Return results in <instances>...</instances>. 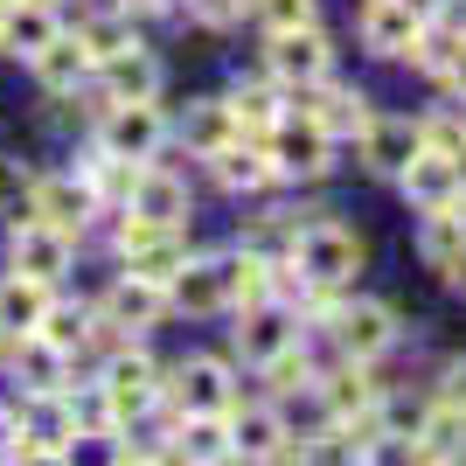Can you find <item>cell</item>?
Here are the masks:
<instances>
[{
  "label": "cell",
  "mask_w": 466,
  "mask_h": 466,
  "mask_svg": "<svg viewBox=\"0 0 466 466\" xmlns=\"http://www.w3.org/2000/svg\"><path fill=\"white\" fill-rule=\"evenodd\" d=\"M439 397L466 410V355H460V362H446V376H439Z\"/></svg>",
  "instance_id": "42"
},
{
  "label": "cell",
  "mask_w": 466,
  "mask_h": 466,
  "mask_svg": "<svg viewBox=\"0 0 466 466\" xmlns=\"http://www.w3.org/2000/svg\"><path fill=\"white\" fill-rule=\"evenodd\" d=\"M410 452H418V460H466V410L439 397V410H425V425H418Z\"/></svg>",
  "instance_id": "21"
},
{
  "label": "cell",
  "mask_w": 466,
  "mask_h": 466,
  "mask_svg": "<svg viewBox=\"0 0 466 466\" xmlns=\"http://www.w3.org/2000/svg\"><path fill=\"white\" fill-rule=\"evenodd\" d=\"M35 334H42V341H56V349L70 355V349H84V334H91V328H84V313H77V307H49Z\"/></svg>",
  "instance_id": "36"
},
{
  "label": "cell",
  "mask_w": 466,
  "mask_h": 466,
  "mask_svg": "<svg viewBox=\"0 0 466 466\" xmlns=\"http://www.w3.org/2000/svg\"><path fill=\"white\" fill-rule=\"evenodd\" d=\"M70 251H77V237L56 230V223H42V216L15 223V237H7V265H15V272H28V279H49V286L70 272Z\"/></svg>",
  "instance_id": "3"
},
{
  "label": "cell",
  "mask_w": 466,
  "mask_h": 466,
  "mask_svg": "<svg viewBox=\"0 0 466 466\" xmlns=\"http://www.w3.org/2000/svg\"><path fill=\"white\" fill-rule=\"evenodd\" d=\"M272 279H279V265H272V258H258V251H230V258H223L230 307H265V299H272Z\"/></svg>",
  "instance_id": "25"
},
{
  "label": "cell",
  "mask_w": 466,
  "mask_h": 466,
  "mask_svg": "<svg viewBox=\"0 0 466 466\" xmlns=\"http://www.w3.org/2000/svg\"><path fill=\"white\" fill-rule=\"evenodd\" d=\"M418 133H425V147H431V154H446V160H460V154H466V118H460V112L425 118Z\"/></svg>",
  "instance_id": "37"
},
{
  "label": "cell",
  "mask_w": 466,
  "mask_h": 466,
  "mask_svg": "<svg viewBox=\"0 0 466 466\" xmlns=\"http://www.w3.org/2000/svg\"><path fill=\"white\" fill-rule=\"evenodd\" d=\"M292 265L307 272V286H349L355 265H362V237L341 230V223H313V230L292 237Z\"/></svg>",
  "instance_id": "2"
},
{
  "label": "cell",
  "mask_w": 466,
  "mask_h": 466,
  "mask_svg": "<svg viewBox=\"0 0 466 466\" xmlns=\"http://www.w3.org/2000/svg\"><path fill=\"white\" fill-rule=\"evenodd\" d=\"M362 154H370L376 175H404L410 154H425V133H418L410 118H376L370 133H362Z\"/></svg>",
  "instance_id": "17"
},
{
  "label": "cell",
  "mask_w": 466,
  "mask_h": 466,
  "mask_svg": "<svg viewBox=\"0 0 466 466\" xmlns=\"http://www.w3.org/2000/svg\"><path fill=\"white\" fill-rule=\"evenodd\" d=\"M105 397L118 404V418H139V410H154L160 404V370H154V355L147 349H118L112 362H105Z\"/></svg>",
  "instance_id": "4"
},
{
  "label": "cell",
  "mask_w": 466,
  "mask_h": 466,
  "mask_svg": "<svg viewBox=\"0 0 466 466\" xmlns=\"http://www.w3.org/2000/svg\"><path fill=\"white\" fill-rule=\"evenodd\" d=\"M265 383H272V390H307V383H313L307 349H299V341H286V349H279L272 362H265Z\"/></svg>",
  "instance_id": "35"
},
{
  "label": "cell",
  "mask_w": 466,
  "mask_h": 466,
  "mask_svg": "<svg viewBox=\"0 0 466 466\" xmlns=\"http://www.w3.org/2000/svg\"><path fill=\"white\" fill-rule=\"evenodd\" d=\"M160 397H175L181 410H230V370L216 355H188L175 383H160Z\"/></svg>",
  "instance_id": "10"
},
{
  "label": "cell",
  "mask_w": 466,
  "mask_h": 466,
  "mask_svg": "<svg viewBox=\"0 0 466 466\" xmlns=\"http://www.w3.org/2000/svg\"><path fill=\"white\" fill-rule=\"evenodd\" d=\"M0 7H7V0H0Z\"/></svg>",
  "instance_id": "46"
},
{
  "label": "cell",
  "mask_w": 466,
  "mask_h": 466,
  "mask_svg": "<svg viewBox=\"0 0 466 466\" xmlns=\"http://www.w3.org/2000/svg\"><path fill=\"white\" fill-rule=\"evenodd\" d=\"M84 42H91V56L105 63V56H118V49H133V28H126V21H91Z\"/></svg>",
  "instance_id": "39"
},
{
  "label": "cell",
  "mask_w": 466,
  "mask_h": 466,
  "mask_svg": "<svg viewBox=\"0 0 466 466\" xmlns=\"http://www.w3.org/2000/svg\"><path fill=\"white\" fill-rule=\"evenodd\" d=\"M167 307H175V292L154 286V279H139V272H126L112 292H105V313H112V328H154Z\"/></svg>",
  "instance_id": "13"
},
{
  "label": "cell",
  "mask_w": 466,
  "mask_h": 466,
  "mask_svg": "<svg viewBox=\"0 0 466 466\" xmlns=\"http://www.w3.org/2000/svg\"><path fill=\"white\" fill-rule=\"evenodd\" d=\"M376 425H383L390 439H418L425 410H418V404H383V397H376Z\"/></svg>",
  "instance_id": "40"
},
{
  "label": "cell",
  "mask_w": 466,
  "mask_h": 466,
  "mask_svg": "<svg viewBox=\"0 0 466 466\" xmlns=\"http://www.w3.org/2000/svg\"><path fill=\"white\" fill-rule=\"evenodd\" d=\"M126 7H139V15H147V7H167V0H126Z\"/></svg>",
  "instance_id": "44"
},
{
  "label": "cell",
  "mask_w": 466,
  "mask_h": 466,
  "mask_svg": "<svg viewBox=\"0 0 466 466\" xmlns=\"http://www.w3.org/2000/svg\"><path fill=\"white\" fill-rule=\"evenodd\" d=\"M105 84H112L118 105H133V97H154L160 91V63L147 56V49H118V56H105Z\"/></svg>",
  "instance_id": "26"
},
{
  "label": "cell",
  "mask_w": 466,
  "mask_h": 466,
  "mask_svg": "<svg viewBox=\"0 0 466 466\" xmlns=\"http://www.w3.org/2000/svg\"><path fill=\"white\" fill-rule=\"evenodd\" d=\"M209 167H216V181H223V188H237V195L265 188V181L279 175V167H272V154H265V147H251V139H230V147H216V154H209Z\"/></svg>",
  "instance_id": "20"
},
{
  "label": "cell",
  "mask_w": 466,
  "mask_h": 466,
  "mask_svg": "<svg viewBox=\"0 0 466 466\" xmlns=\"http://www.w3.org/2000/svg\"><path fill=\"white\" fill-rule=\"evenodd\" d=\"M334 341H341V355H355V362H376L383 349H397V313H390L383 299H355V307L334 313Z\"/></svg>",
  "instance_id": "5"
},
{
  "label": "cell",
  "mask_w": 466,
  "mask_h": 466,
  "mask_svg": "<svg viewBox=\"0 0 466 466\" xmlns=\"http://www.w3.org/2000/svg\"><path fill=\"white\" fill-rule=\"evenodd\" d=\"M258 21L265 28H313V0H258Z\"/></svg>",
  "instance_id": "38"
},
{
  "label": "cell",
  "mask_w": 466,
  "mask_h": 466,
  "mask_svg": "<svg viewBox=\"0 0 466 466\" xmlns=\"http://www.w3.org/2000/svg\"><path fill=\"white\" fill-rule=\"evenodd\" d=\"M328 35L320 28H279L272 35V49H265V63H272V77H286V84H299V91H313V84L328 77Z\"/></svg>",
  "instance_id": "7"
},
{
  "label": "cell",
  "mask_w": 466,
  "mask_h": 466,
  "mask_svg": "<svg viewBox=\"0 0 466 466\" xmlns=\"http://www.w3.org/2000/svg\"><path fill=\"white\" fill-rule=\"evenodd\" d=\"M397 181H404V195L418 202V209H452V202H460V167H452L446 154H431V147L410 154V167Z\"/></svg>",
  "instance_id": "15"
},
{
  "label": "cell",
  "mask_w": 466,
  "mask_h": 466,
  "mask_svg": "<svg viewBox=\"0 0 466 466\" xmlns=\"http://www.w3.org/2000/svg\"><path fill=\"white\" fill-rule=\"evenodd\" d=\"M425 28H431V15H418L410 0H370V15H362V42L376 56H418Z\"/></svg>",
  "instance_id": "6"
},
{
  "label": "cell",
  "mask_w": 466,
  "mask_h": 466,
  "mask_svg": "<svg viewBox=\"0 0 466 466\" xmlns=\"http://www.w3.org/2000/svg\"><path fill=\"white\" fill-rule=\"evenodd\" d=\"M452 167H460V195H466V154H460V160H452Z\"/></svg>",
  "instance_id": "45"
},
{
  "label": "cell",
  "mask_w": 466,
  "mask_h": 466,
  "mask_svg": "<svg viewBox=\"0 0 466 466\" xmlns=\"http://www.w3.org/2000/svg\"><path fill=\"white\" fill-rule=\"evenodd\" d=\"M160 139H167V118L154 112V97H133V105H112V112H105V154L147 160Z\"/></svg>",
  "instance_id": "8"
},
{
  "label": "cell",
  "mask_w": 466,
  "mask_h": 466,
  "mask_svg": "<svg viewBox=\"0 0 466 466\" xmlns=\"http://www.w3.org/2000/svg\"><path fill=\"white\" fill-rule=\"evenodd\" d=\"M175 460H237L230 418H223V410H188V425H181Z\"/></svg>",
  "instance_id": "24"
},
{
  "label": "cell",
  "mask_w": 466,
  "mask_h": 466,
  "mask_svg": "<svg viewBox=\"0 0 466 466\" xmlns=\"http://www.w3.org/2000/svg\"><path fill=\"white\" fill-rule=\"evenodd\" d=\"M15 370L28 376L35 397H56V390H63V349H56V341H42V334H21V341H15Z\"/></svg>",
  "instance_id": "27"
},
{
  "label": "cell",
  "mask_w": 466,
  "mask_h": 466,
  "mask_svg": "<svg viewBox=\"0 0 466 466\" xmlns=\"http://www.w3.org/2000/svg\"><path fill=\"white\" fill-rule=\"evenodd\" d=\"M175 307H188V313H216V307H230V286H223V258H202V265H181V279L175 286Z\"/></svg>",
  "instance_id": "23"
},
{
  "label": "cell",
  "mask_w": 466,
  "mask_h": 466,
  "mask_svg": "<svg viewBox=\"0 0 466 466\" xmlns=\"http://www.w3.org/2000/svg\"><path fill=\"white\" fill-rule=\"evenodd\" d=\"M328 404L341 410V418H362V410H376V383H370V370H362L355 355L328 376Z\"/></svg>",
  "instance_id": "30"
},
{
  "label": "cell",
  "mask_w": 466,
  "mask_h": 466,
  "mask_svg": "<svg viewBox=\"0 0 466 466\" xmlns=\"http://www.w3.org/2000/svg\"><path fill=\"white\" fill-rule=\"evenodd\" d=\"M133 216H154V223H181L188 216V181H175L167 167H139V181H133Z\"/></svg>",
  "instance_id": "19"
},
{
  "label": "cell",
  "mask_w": 466,
  "mask_h": 466,
  "mask_svg": "<svg viewBox=\"0 0 466 466\" xmlns=\"http://www.w3.org/2000/svg\"><path fill=\"white\" fill-rule=\"evenodd\" d=\"M237 15H244V0H195V21H202V28H230Z\"/></svg>",
  "instance_id": "41"
},
{
  "label": "cell",
  "mask_w": 466,
  "mask_h": 466,
  "mask_svg": "<svg viewBox=\"0 0 466 466\" xmlns=\"http://www.w3.org/2000/svg\"><path fill=\"white\" fill-rule=\"evenodd\" d=\"M230 439H237V460H244V452H251V460H272L279 439H286V425H279V410H237Z\"/></svg>",
  "instance_id": "29"
},
{
  "label": "cell",
  "mask_w": 466,
  "mask_h": 466,
  "mask_svg": "<svg viewBox=\"0 0 466 466\" xmlns=\"http://www.w3.org/2000/svg\"><path fill=\"white\" fill-rule=\"evenodd\" d=\"M56 35H63V28H56V7H49V0H7V7H0V49L42 56Z\"/></svg>",
  "instance_id": "11"
},
{
  "label": "cell",
  "mask_w": 466,
  "mask_h": 466,
  "mask_svg": "<svg viewBox=\"0 0 466 466\" xmlns=\"http://www.w3.org/2000/svg\"><path fill=\"white\" fill-rule=\"evenodd\" d=\"M181 133H188V147H202V154L230 147V139H237V112H230V97H202V105L188 112V126H181Z\"/></svg>",
  "instance_id": "28"
},
{
  "label": "cell",
  "mask_w": 466,
  "mask_h": 466,
  "mask_svg": "<svg viewBox=\"0 0 466 466\" xmlns=\"http://www.w3.org/2000/svg\"><path fill=\"white\" fill-rule=\"evenodd\" d=\"M118 425H126V418H118V404L105 397V390L84 397V404H70V431H84V439H112Z\"/></svg>",
  "instance_id": "34"
},
{
  "label": "cell",
  "mask_w": 466,
  "mask_h": 466,
  "mask_svg": "<svg viewBox=\"0 0 466 466\" xmlns=\"http://www.w3.org/2000/svg\"><path fill=\"white\" fill-rule=\"evenodd\" d=\"M118 258H126V272L154 279V286H175V279H181V265H188L181 223H154V216H126V223H118Z\"/></svg>",
  "instance_id": "1"
},
{
  "label": "cell",
  "mask_w": 466,
  "mask_h": 466,
  "mask_svg": "<svg viewBox=\"0 0 466 466\" xmlns=\"http://www.w3.org/2000/svg\"><path fill=\"white\" fill-rule=\"evenodd\" d=\"M286 341H292V328H279V320H258V313L244 320V328H237V349L251 355L258 370H265V362H272V355L286 349Z\"/></svg>",
  "instance_id": "33"
},
{
  "label": "cell",
  "mask_w": 466,
  "mask_h": 466,
  "mask_svg": "<svg viewBox=\"0 0 466 466\" xmlns=\"http://www.w3.org/2000/svg\"><path fill=\"white\" fill-rule=\"evenodd\" d=\"M49 307H56V299H49V279L15 272L7 286H0V334H35Z\"/></svg>",
  "instance_id": "18"
},
{
  "label": "cell",
  "mask_w": 466,
  "mask_h": 466,
  "mask_svg": "<svg viewBox=\"0 0 466 466\" xmlns=\"http://www.w3.org/2000/svg\"><path fill=\"white\" fill-rule=\"evenodd\" d=\"M418 251L446 286H466V216L460 202L452 209H425V230H418Z\"/></svg>",
  "instance_id": "9"
},
{
  "label": "cell",
  "mask_w": 466,
  "mask_h": 466,
  "mask_svg": "<svg viewBox=\"0 0 466 466\" xmlns=\"http://www.w3.org/2000/svg\"><path fill=\"white\" fill-rule=\"evenodd\" d=\"M91 63H97V56H91V42H84V35H56V42L35 56V77L49 84V91H77V84L91 77Z\"/></svg>",
  "instance_id": "22"
},
{
  "label": "cell",
  "mask_w": 466,
  "mask_h": 466,
  "mask_svg": "<svg viewBox=\"0 0 466 466\" xmlns=\"http://www.w3.org/2000/svg\"><path fill=\"white\" fill-rule=\"evenodd\" d=\"M446 84H452V97L466 105V35H460V49H452V70H446Z\"/></svg>",
  "instance_id": "43"
},
{
  "label": "cell",
  "mask_w": 466,
  "mask_h": 466,
  "mask_svg": "<svg viewBox=\"0 0 466 466\" xmlns=\"http://www.w3.org/2000/svg\"><path fill=\"white\" fill-rule=\"evenodd\" d=\"M272 167L279 175H292V181H320L328 175V133L320 126H279L272 133Z\"/></svg>",
  "instance_id": "12"
},
{
  "label": "cell",
  "mask_w": 466,
  "mask_h": 466,
  "mask_svg": "<svg viewBox=\"0 0 466 466\" xmlns=\"http://www.w3.org/2000/svg\"><path fill=\"white\" fill-rule=\"evenodd\" d=\"M35 188H42V175H28L21 160H0V223H28L35 216Z\"/></svg>",
  "instance_id": "32"
},
{
  "label": "cell",
  "mask_w": 466,
  "mask_h": 466,
  "mask_svg": "<svg viewBox=\"0 0 466 466\" xmlns=\"http://www.w3.org/2000/svg\"><path fill=\"white\" fill-rule=\"evenodd\" d=\"M91 209H97V188L77 181V175H49L35 188V216H42V223H56V230H70V237L84 230V216H91Z\"/></svg>",
  "instance_id": "16"
},
{
  "label": "cell",
  "mask_w": 466,
  "mask_h": 466,
  "mask_svg": "<svg viewBox=\"0 0 466 466\" xmlns=\"http://www.w3.org/2000/svg\"><path fill=\"white\" fill-rule=\"evenodd\" d=\"M299 105H307V118H313V126H320L328 139H362V133L376 126V112L362 105V91H341V84H334V91L299 97Z\"/></svg>",
  "instance_id": "14"
},
{
  "label": "cell",
  "mask_w": 466,
  "mask_h": 466,
  "mask_svg": "<svg viewBox=\"0 0 466 466\" xmlns=\"http://www.w3.org/2000/svg\"><path fill=\"white\" fill-rule=\"evenodd\" d=\"M230 112H237V133L244 139H272L279 133V97L265 91V84H244V91L230 97Z\"/></svg>",
  "instance_id": "31"
}]
</instances>
